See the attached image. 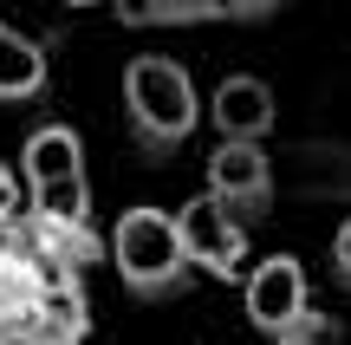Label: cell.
Masks as SVG:
<instances>
[{"label": "cell", "instance_id": "4", "mask_svg": "<svg viewBox=\"0 0 351 345\" xmlns=\"http://www.w3.org/2000/svg\"><path fill=\"white\" fill-rule=\"evenodd\" d=\"M176 228H182V248H189V267L195 274L228 281V287L241 281V267H247V222L228 215L208 189L189 195V202L176 209Z\"/></svg>", "mask_w": 351, "mask_h": 345}, {"label": "cell", "instance_id": "12", "mask_svg": "<svg viewBox=\"0 0 351 345\" xmlns=\"http://www.w3.org/2000/svg\"><path fill=\"white\" fill-rule=\"evenodd\" d=\"M319 189L351 195V150H332V163H326V176H319Z\"/></svg>", "mask_w": 351, "mask_h": 345}, {"label": "cell", "instance_id": "15", "mask_svg": "<svg viewBox=\"0 0 351 345\" xmlns=\"http://www.w3.org/2000/svg\"><path fill=\"white\" fill-rule=\"evenodd\" d=\"M65 7H98V0H65Z\"/></svg>", "mask_w": 351, "mask_h": 345}, {"label": "cell", "instance_id": "3", "mask_svg": "<svg viewBox=\"0 0 351 345\" xmlns=\"http://www.w3.org/2000/svg\"><path fill=\"white\" fill-rule=\"evenodd\" d=\"M20 176L33 189V215L52 222H91V176H85V143L72 124L46 117L20 143Z\"/></svg>", "mask_w": 351, "mask_h": 345}, {"label": "cell", "instance_id": "9", "mask_svg": "<svg viewBox=\"0 0 351 345\" xmlns=\"http://www.w3.org/2000/svg\"><path fill=\"white\" fill-rule=\"evenodd\" d=\"M46 78H52L46 46L0 20V104H33L39 91H46Z\"/></svg>", "mask_w": 351, "mask_h": 345}, {"label": "cell", "instance_id": "7", "mask_svg": "<svg viewBox=\"0 0 351 345\" xmlns=\"http://www.w3.org/2000/svg\"><path fill=\"white\" fill-rule=\"evenodd\" d=\"M208 117L221 137H241V143H267L280 124V104H274V85L254 72H228L208 98Z\"/></svg>", "mask_w": 351, "mask_h": 345}, {"label": "cell", "instance_id": "14", "mask_svg": "<svg viewBox=\"0 0 351 345\" xmlns=\"http://www.w3.org/2000/svg\"><path fill=\"white\" fill-rule=\"evenodd\" d=\"M228 7H234V20H267L280 0H228Z\"/></svg>", "mask_w": 351, "mask_h": 345}, {"label": "cell", "instance_id": "8", "mask_svg": "<svg viewBox=\"0 0 351 345\" xmlns=\"http://www.w3.org/2000/svg\"><path fill=\"white\" fill-rule=\"evenodd\" d=\"M26 339L33 345H85L91 339V300H85V281H78V274L46 281L33 320H26Z\"/></svg>", "mask_w": 351, "mask_h": 345}, {"label": "cell", "instance_id": "11", "mask_svg": "<svg viewBox=\"0 0 351 345\" xmlns=\"http://www.w3.org/2000/svg\"><path fill=\"white\" fill-rule=\"evenodd\" d=\"M20 215H26V209H20V176H13V169L0 163V235H7Z\"/></svg>", "mask_w": 351, "mask_h": 345}, {"label": "cell", "instance_id": "6", "mask_svg": "<svg viewBox=\"0 0 351 345\" xmlns=\"http://www.w3.org/2000/svg\"><path fill=\"white\" fill-rule=\"evenodd\" d=\"M208 195L241 222H261L274 209V156L267 143H241V137H221L208 156Z\"/></svg>", "mask_w": 351, "mask_h": 345}, {"label": "cell", "instance_id": "2", "mask_svg": "<svg viewBox=\"0 0 351 345\" xmlns=\"http://www.w3.org/2000/svg\"><path fill=\"white\" fill-rule=\"evenodd\" d=\"M111 267H117V281H124V294L130 300H176L189 287V248H182V228H176V215L169 209H150V202H137V209H124L117 215V228H111Z\"/></svg>", "mask_w": 351, "mask_h": 345}, {"label": "cell", "instance_id": "5", "mask_svg": "<svg viewBox=\"0 0 351 345\" xmlns=\"http://www.w3.org/2000/svg\"><path fill=\"white\" fill-rule=\"evenodd\" d=\"M306 313H313V281H306L300 254H267L247 267V320L267 345L287 339Z\"/></svg>", "mask_w": 351, "mask_h": 345}, {"label": "cell", "instance_id": "13", "mask_svg": "<svg viewBox=\"0 0 351 345\" xmlns=\"http://www.w3.org/2000/svg\"><path fill=\"white\" fill-rule=\"evenodd\" d=\"M150 7H156V0H111V13L124 26H143V13H150Z\"/></svg>", "mask_w": 351, "mask_h": 345}, {"label": "cell", "instance_id": "10", "mask_svg": "<svg viewBox=\"0 0 351 345\" xmlns=\"http://www.w3.org/2000/svg\"><path fill=\"white\" fill-rule=\"evenodd\" d=\"M332 281H339V294H351V215L332 228Z\"/></svg>", "mask_w": 351, "mask_h": 345}, {"label": "cell", "instance_id": "1", "mask_svg": "<svg viewBox=\"0 0 351 345\" xmlns=\"http://www.w3.org/2000/svg\"><path fill=\"white\" fill-rule=\"evenodd\" d=\"M124 124L137 137L143 163H169L202 124V91L195 72L169 52H143L124 65Z\"/></svg>", "mask_w": 351, "mask_h": 345}]
</instances>
